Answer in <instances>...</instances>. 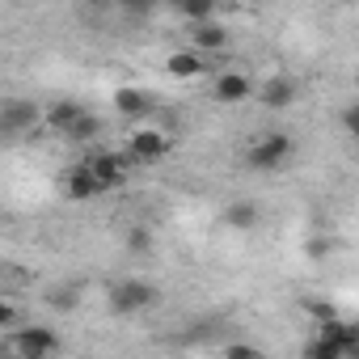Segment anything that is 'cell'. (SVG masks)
Returning <instances> with one entry per match:
<instances>
[{
	"label": "cell",
	"mask_w": 359,
	"mask_h": 359,
	"mask_svg": "<svg viewBox=\"0 0 359 359\" xmlns=\"http://www.w3.org/2000/svg\"><path fill=\"white\" fill-rule=\"evenodd\" d=\"M292 156H296V140H292L287 131H266V135H258V140L245 148V165L258 169V173L283 169Z\"/></svg>",
	"instance_id": "1"
},
{
	"label": "cell",
	"mask_w": 359,
	"mask_h": 359,
	"mask_svg": "<svg viewBox=\"0 0 359 359\" xmlns=\"http://www.w3.org/2000/svg\"><path fill=\"white\" fill-rule=\"evenodd\" d=\"M148 304H156V287H152L148 279H123V283H114V292H110V309H114L118 317H135V313H144Z\"/></svg>",
	"instance_id": "2"
},
{
	"label": "cell",
	"mask_w": 359,
	"mask_h": 359,
	"mask_svg": "<svg viewBox=\"0 0 359 359\" xmlns=\"http://www.w3.org/2000/svg\"><path fill=\"white\" fill-rule=\"evenodd\" d=\"M127 152H131V161H140V165H156V161H165V156L173 152V140H169L165 131H156V127H135L131 140H127Z\"/></svg>",
	"instance_id": "3"
},
{
	"label": "cell",
	"mask_w": 359,
	"mask_h": 359,
	"mask_svg": "<svg viewBox=\"0 0 359 359\" xmlns=\"http://www.w3.org/2000/svg\"><path fill=\"white\" fill-rule=\"evenodd\" d=\"M60 346H64L60 334L47 330V325H22V330L13 334V351H18L22 359H51Z\"/></svg>",
	"instance_id": "4"
},
{
	"label": "cell",
	"mask_w": 359,
	"mask_h": 359,
	"mask_svg": "<svg viewBox=\"0 0 359 359\" xmlns=\"http://www.w3.org/2000/svg\"><path fill=\"white\" fill-rule=\"evenodd\" d=\"M97 195H106V187L97 182V173L81 161L76 169H68V177H64V199H72V203H89V199H97Z\"/></svg>",
	"instance_id": "5"
},
{
	"label": "cell",
	"mask_w": 359,
	"mask_h": 359,
	"mask_svg": "<svg viewBox=\"0 0 359 359\" xmlns=\"http://www.w3.org/2000/svg\"><path fill=\"white\" fill-rule=\"evenodd\" d=\"M127 161H131V152H93L85 165L97 173V182L106 191H114V187H123V177H127Z\"/></svg>",
	"instance_id": "6"
},
{
	"label": "cell",
	"mask_w": 359,
	"mask_h": 359,
	"mask_svg": "<svg viewBox=\"0 0 359 359\" xmlns=\"http://www.w3.org/2000/svg\"><path fill=\"white\" fill-rule=\"evenodd\" d=\"M250 93H254V81H250L245 72H220L216 85H212V97H216L220 106H237V102H245Z\"/></svg>",
	"instance_id": "7"
},
{
	"label": "cell",
	"mask_w": 359,
	"mask_h": 359,
	"mask_svg": "<svg viewBox=\"0 0 359 359\" xmlns=\"http://www.w3.org/2000/svg\"><path fill=\"white\" fill-rule=\"evenodd\" d=\"M203 68H208V55H203L199 47H191V51H173V55L165 60V72H169L173 81H199Z\"/></svg>",
	"instance_id": "8"
},
{
	"label": "cell",
	"mask_w": 359,
	"mask_h": 359,
	"mask_svg": "<svg viewBox=\"0 0 359 359\" xmlns=\"http://www.w3.org/2000/svg\"><path fill=\"white\" fill-rule=\"evenodd\" d=\"M148 110H152V97L144 89H135V85H118L114 89V114H123L127 123H140Z\"/></svg>",
	"instance_id": "9"
},
{
	"label": "cell",
	"mask_w": 359,
	"mask_h": 359,
	"mask_svg": "<svg viewBox=\"0 0 359 359\" xmlns=\"http://www.w3.org/2000/svg\"><path fill=\"white\" fill-rule=\"evenodd\" d=\"M317 338H325L330 346H338V355L346 359V355H359V334H355V321L346 325V321H321L317 325Z\"/></svg>",
	"instance_id": "10"
},
{
	"label": "cell",
	"mask_w": 359,
	"mask_h": 359,
	"mask_svg": "<svg viewBox=\"0 0 359 359\" xmlns=\"http://www.w3.org/2000/svg\"><path fill=\"white\" fill-rule=\"evenodd\" d=\"M47 110H39L34 102H5V110H0V123H5V131H30L43 123Z\"/></svg>",
	"instance_id": "11"
},
{
	"label": "cell",
	"mask_w": 359,
	"mask_h": 359,
	"mask_svg": "<svg viewBox=\"0 0 359 359\" xmlns=\"http://www.w3.org/2000/svg\"><path fill=\"white\" fill-rule=\"evenodd\" d=\"M81 114H85V106L81 102H55V106H47V114H43V127L47 131H55V135H68L76 123H81Z\"/></svg>",
	"instance_id": "12"
},
{
	"label": "cell",
	"mask_w": 359,
	"mask_h": 359,
	"mask_svg": "<svg viewBox=\"0 0 359 359\" xmlns=\"http://www.w3.org/2000/svg\"><path fill=\"white\" fill-rule=\"evenodd\" d=\"M258 102H262L266 110H287V106L296 102V85H292L287 76H271V81L258 89Z\"/></svg>",
	"instance_id": "13"
},
{
	"label": "cell",
	"mask_w": 359,
	"mask_h": 359,
	"mask_svg": "<svg viewBox=\"0 0 359 359\" xmlns=\"http://www.w3.org/2000/svg\"><path fill=\"white\" fill-rule=\"evenodd\" d=\"M191 43H195L203 55H216V51H224V47H229V30H224V26H216V22H195Z\"/></svg>",
	"instance_id": "14"
},
{
	"label": "cell",
	"mask_w": 359,
	"mask_h": 359,
	"mask_svg": "<svg viewBox=\"0 0 359 359\" xmlns=\"http://www.w3.org/2000/svg\"><path fill=\"white\" fill-rule=\"evenodd\" d=\"M224 224H229V229H237V233H250V229H258V203H250V199H237V203L224 212Z\"/></svg>",
	"instance_id": "15"
},
{
	"label": "cell",
	"mask_w": 359,
	"mask_h": 359,
	"mask_svg": "<svg viewBox=\"0 0 359 359\" xmlns=\"http://www.w3.org/2000/svg\"><path fill=\"white\" fill-rule=\"evenodd\" d=\"M169 5L182 13V18H191V22H212L220 0H169Z\"/></svg>",
	"instance_id": "16"
},
{
	"label": "cell",
	"mask_w": 359,
	"mask_h": 359,
	"mask_svg": "<svg viewBox=\"0 0 359 359\" xmlns=\"http://www.w3.org/2000/svg\"><path fill=\"white\" fill-rule=\"evenodd\" d=\"M97 135H102V123H97V118H93L89 110H85V114H81V123H76V127L68 131V140H72V144H93Z\"/></svg>",
	"instance_id": "17"
},
{
	"label": "cell",
	"mask_w": 359,
	"mask_h": 359,
	"mask_svg": "<svg viewBox=\"0 0 359 359\" xmlns=\"http://www.w3.org/2000/svg\"><path fill=\"white\" fill-rule=\"evenodd\" d=\"M334 245H338L334 237H309V241H304V258H313V262H321L325 254H334Z\"/></svg>",
	"instance_id": "18"
},
{
	"label": "cell",
	"mask_w": 359,
	"mask_h": 359,
	"mask_svg": "<svg viewBox=\"0 0 359 359\" xmlns=\"http://www.w3.org/2000/svg\"><path fill=\"white\" fill-rule=\"evenodd\" d=\"M304 313H309V317H313L317 325H321V321H334V317H338V309H334L330 300H304Z\"/></svg>",
	"instance_id": "19"
},
{
	"label": "cell",
	"mask_w": 359,
	"mask_h": 359,
	"mask_svg": "<svg viewBox=\"0 0 359 359\" xmlns=\"http://www.w3.org/2000/svg\"><path fill=\"white\" fill-rule=\"evenodd\" d=\"M127 250L148 254V250H152V233H148V229H131V233H127Z\"/></svg>",
	"instance_id": "20"
},
{
	"label": "cell",
	"mask_w": 359,
	"mask_h": 359,
	"mask_svg": "<svg viewBox=\"0 0 359 359\" xmlns=\"http://www.w3.org/2000/svg\"><path fill=\"white\" fill-rule=\"evenodd\" d=\"M304 355H313V359H342V355H338V346H330L325 338H313V342L304 346Z\"/></svg>",
	"instance_id": "21"
},
{
	"label": "cell",
	"mask_w": 359,
	"mask_h": 359,
	"mask_svg": "<svg viewBox=\"0 0 359 359\" xmlns=\"http://www.w3.org/2000/svg\"><path fill=\"white\" fill-rule=\"evenodd\" d=\"M118 5H123L127 13H135V18H148V13L161 5V0H118Z\"/></svg>",
	"instance_id": "22"
},
{
	"label": "cell",
	"mask_w": 359,
	"mask_h": 359,
	"mask_svg": "<svg viewBox=\"0 0 359 359\" xmlns=\"http://www.w3.org/2000/svg\"><path fill=\"white\" fill-rule=\"evenodd\" d=\"M18 325V304L5 296V300H0V330H13Z\"/></svg>",
	"instance_id": "23"
},
{
	"label": "cell",
	"mask_w": 359,
	"mask_h": 359,
	"mask_svg": "<svg viewBox=\"0 0 359 359\" xmlns=\"http://www.w3.org/2000/svg\"><path fill=\"white\" fill-rule=\"evenodd\" d=\"M342 127H346V131H351V135H355V140H359V102H355V106H346V110H342Z\"/></svg>",
	"instance_id": "24"
},
{
	"label": "cell",
	"mask_w": 359,
	"mask_h": 359,
	"mask_svg": "<svg viewBox=\"0 0 359 359\" xmlns=\"http://www.w3.org/2000/svg\"><path fill=\"white\" fill-rule=\"evenodd\" d=\"M93 9H110V5H118V0H89Z\"/></svg>",
	"instance_id": "25"
},
{
	"label": "cell",
	"mask_w": 359,
	"mask_h": 359,
	"mask_svg": "<svg viewBox=\"0 0 359 359\" xmlns=\"http://www.w3.org/2000/svg\"><path fill=\"white\" fill-rule=\"evenodd\" d=\"M355 334H359V321H355Z\"/></svg>",
	"instance_id": "26"
},
{
	"label": "cell",
	"mask_w": 359,
	"mask_h": 359,
	"mask_svg": "<svg viewBox=\"0 0 359 359\" xmlns=\"http://www.w3.org/2000/svg\"><path fill=\"white\" fill-rule=\"evenodd\" d=\"M355 161H359V156H355Z\"/></svg>",
	"instance_id": "27"
}]
</instances>
